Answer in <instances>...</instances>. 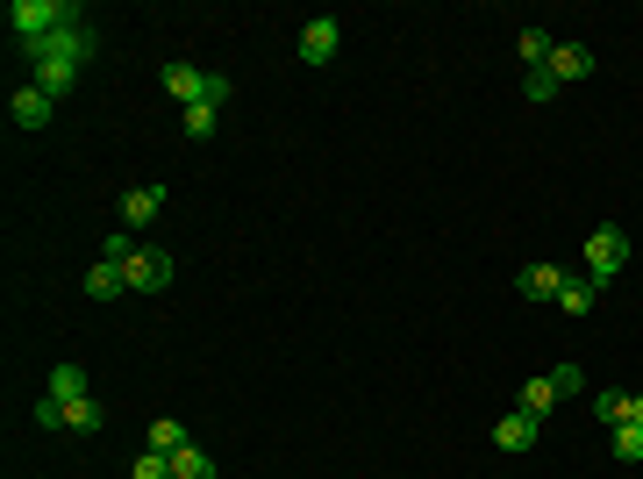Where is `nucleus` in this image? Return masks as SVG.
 Wrapping results in <instances>:
<instances>
[{
    "mask_svg": "<svg viewBox=\"0 0 643 479\" xmlns=\"http://www.w3.org/2000/svg\"><path fill=\"white\" fill-rule=\"evenodd\" d=\"M157 207H165V187H129L115 201V215H122V229H143V223H157Z\"/></svg>",
    "mask_w": 643,
    "mask_h": 479,
    "instance_id": "nucleus-6",
    "label": "nucleus"
},
{
    "mask_svg": "<svg viewBox=\"0 0 643 479\" xmlns=\"http://www.w3.org/2000/svg\"><path fill=\"white\" fill-rule=\"evenodd\" d=\"M622 408H629L622 387H601V394H593V423H622Z\"/></svg>",
    "mask_w": 643,
    "mask_h": 479,
    "instance_id": "nucleus-19",
    "label": "nucleus"
},
{
    "mask_svg": "<svg viewBox=\"0 0 643 479\" xmlns=\"http://www.w3.org/2000/svg\"><path fill=\"white\" fill-rule=\"evenodd\" d=\"M172 479H215V458H207V451H172Z\"/></svg>",
    "mask_w": 643,
    "mask_h": 479,
    "instance_id": "nucleus-16",
    "label": "nucleus"
},
{
    "mask_svg": "<svg viewBox=\"0 0 643 479\" xmlns=\"http://www.w3.org/2000/svg\"><path fill=\"white\" fill-rule=\"evenodd\" d=\"M522 93H529V101H558V79H551V72H529Z\"/></svg>",
    "mask_w": 643,
    "mask_h": 479,
    "instance_id": "nucleus-26",
    "label": "nucleus"
},
{
    "mask_svg": "<svg viewBox=\"0 0 643 479\" xmlns=\"http://www.w3.org/2000/svg\"><path fill=\"white\" fill-rule=\"evenodd\" d=\"M615 458L643 465V423H615Z\"/></svg>",
    "mask_w": 643,
    "mask_h": 479,
    "instance_id": "nucleus-18",
    "label": "nucleus"
},
{
    "mask_svg": "<svg viewBox=\"0 0 643 479\" xmlns=\"http://www.w3.org/2000/svg\"><path fill=\"white\" fill-rule=\"evenodd\" d=\"M515 408H522V415H551V408H558V387H551V373H543V379H529Z\"/></svg>",
    "mask_w": 643,
    "mask_h": 479,
    "instance_id": "nucleus-14",
    "label": "nucleus"
},
{
    "mask_svg": "<svg viewBox=\"0 0 643 479\" xmlns=\"http://www.w3.org/2000/svg\"><path fill=\"white\" fill-rule=\"evenodd\" d=\"M86 293H93V301H122V293H129V273H122V265H93V273H86Z\"/></svg>",
    "mask_w": 643,
    "mask_h": 479,
    "instance_id": "nucleus-12",
    "label": "nucleus"
},
{
    "mask_svg": "<svg viewBox=\"0 0 643 479\" xmlns=\"http://www.w3.org/2000/svg\"><path fill=\"white\" fill-rule=\"evenodd\" d=\"M515 51H522L529 72H543V65H551V36H543V29H522V36H515Z\"/></svg>",
    "mask_w": 643,
    "mask_h": 479,
    "instance_id": "nucleus-17",
    "label": "nucleus"
},
{
    "mask_svg": "<svg viewBox=\"0 0 643 479\" xmlns=\"http://www.w3.org/2000/svg\"><path fill=\"white\" fill-rule=\"evenodd\" d=\"M622 265H629V237H622L615 223H608V229H593V237H587V279H593V287H608Z\"/></svg>",
    "mask_w": 643,
    "mask_h": 479,
    "instance_id": "nucleus-2",
    "label": "nucleus"
},
{
    "mask_svg": "<svg viewBox=\"0 0 643 479\" xmlns=\"http://www.w3.org/2000/svg\"><path fill=\"white\" fill-rule=\"evenodd\" d=\"M537 437H543V423H537V415H522V408L493 423V444H501V451H537Z\"/></svg>",
    "mask_w": 643,
    "mask_h": 479,
    "instance_id": "nucleus-7",
    "label": "nucleus"
},
{
    "mask_svg": "<svg viewBox=\"0 0 643 479\" xmlns=\"http://www.w3.org/2000/svg\"><path fill=\"white\" fill-rule=\"evenodd\" d=\"M122 273H129V293H165L172 287V251H136Z\"/></svg>",
    "mask_w": 643,
    "mask_h": 479,
    "instance_id": "nucleus-5",
    "label": "nucleus"
},
{
    "mask_svg": "<svg viewBox=\"0 0 643 479\" xmlns=\"http://www.w3.org/2000/svg\"><path fill=\"white\" fill-rule=\"evenodd\" d=\"M593 301H601V287H593L587 273H565V287H558V308H565V315H587Z\"/></svg>",
    "mask_w": 643,
    "mask_h": 479,
    "instance_id": "nucleus-13",
    "label": "nucleus"
},
{
    "mask_svg": "<svg viewBox=\"0 0 643 479\" xmlns=\"http://www.w3.org/2000/svg\"><path fill=\"white\" fill-rule=\"evenodd\" d=\"M515 287L529 293V301H558V287H565V265H529Z\"/></svg>",
    "mask_w": 643,
    "mask_h": 479,
    "instance_id": "nucleus-11",
    "label": "nucleus"
},
{
    "mask_svg": "<svg viewBox=\"0 0 643 479\" xmlns=\"http://www.w3.org/2000/svg\"><path fill=\"white\" fill-rule=\"evenodd\" d=\"M337 43H343V22H337V15L301 22V65H329V58H337Z\"/></svg>",
    "mask_w": 643,
    "mask_h": 479,
    "instance_id": "nucleus-4",
    "label": "nucleus"
},
{
    "mask_svg": "<svg viewBox=\"0 0 643 479\" xmlns=\"http://www.w3.org/2000/svg\"><path fill=\"white\" fill-rule=\"evenodd\" d=\"M622 423H643V394H629V408H622Z\"/></svg>",
    "mask_w": 643,
    "mask_h": 479,
    "instance_id": "nucleus-27",
    "label": "nucleus"
},
{
    "mask_svg": "<svg viewBox=\"0 0 643 479\" xmlns=\"http://www.w3.org/2000/svg\"><path fill=\"white\" fill-rule=\"evenodd\" d=\"M215 122H222V108H215V101L187 108V137H215Z\"/></svg>",
    "mask_w": 643,
    "mask_h": 479,
    "instance_id": "nucleus-22",
    "label": "nucleus"
},
{
    "mask_svg": "<svg viewBox=\"0 0 643 479\" xmlns=\"http://www.w3.org/2000/svg\"><path fill=\"white\" fill-rule=\"evenodd\" d=\"M543 72H551V79H587V72H593V51H587V43H551V65H543Z\"/></svg>",
    "mask_w": 643,
    "mask_h": 479,
    "instance_id": "nucleus-9",
    "label": "nucleus"
},
{
    "mask_svg": "<svg viewBox=\"0 0 643 479\" xmlns=\"http://www.w3.org/2000/svg\"><path fill=\"white\" fill-rule=\"evenodd\" d=\"M551 387H558V401H579V394H587V365H558Z\"/></svg>",
    "mask_w": 643,
    "mask_h": 479,
    "instance_id": "nucleus-20",
    "label": "nucleus"
},
{
    "mask_svg": "<svg viewBox=\"0 0 643 479\" xmlns=\"http://www.w3.org/2000/svg\"><path fill=\"white\" fill-rule=\"evenodd\" d=\"M72 22H86L72 0H8V29H15L22 43H43V36L72 29Z\"/></svg>",
    "mask_w": 643,
    "mask_h": 479,
    "instance_id": "nucleus-1",
    "label": "nucleus"
},
{
    "mask_svg": "<svg viewBox=\"0 0 643 479\" xmlns=\"http://www.w3.org/2000/svg\"><path fill=\"white\" fill-rule=\"evenodd\" d=\"M136 251H143V243H129V229H115V237H108V243H101V257H108V265H129V257H136Z\"/></svg>",
    "mask_w": 643,
    "mask_h": 479,
    "instance_id": "nucleus-25",
    "label": "nucleus"
},
{
    "mask_svg": "<svg viewBox=\"0 0 643 479\" xmlns=\"http://www.w3.org/2000/svg\"><path fill=\"white\" fill-rule=\"evenodd\" d=\"M29 86H43L51 101H65L72 86H79V65H65V58H36V65H29Z\"/></svg>",
    "mask_w": 643,
    "mask_h": 479,
    "instance_id": "nucleus-8",
    "label": "nucleus"
},
{
    "mask_svg": "<svg viewBox=\"0 0 643 479\" xmlns=\"http://www.w3.org/2000/svg\"><path fill=\"white\" fill-rule=\"evenodd\" d=\"M129 479H172V458L165 451H143V458L129 465Z\"/></svg>",
    "mask_w": 643,
    "mask_h": 479,
    "instance_id": "nucleus-23",
    "label": "nucleus"
},
{
    "mask_svg": "<svg viewBox=\"0 0 643 479\" xmlns=\"http://www.w3.org/2000/svg\"><path fill=\"white\" fill-rule=\"evenodd\" d=\"M101 423H108V408H101L93 394H86V401H72V408H65V429H79V437H93Z\"/></svg>",
    "mask_w": 643,
    "mask_h": 479,
    "instance_id": "nucleus-15",
    "label": "nucleus"
},
{
    "mask_svg": "<svg viewBox=\"0 0 643 479\" xmlns=\"http://www.w3.org/2000/svg\"><path fill=\"white\" fill-rule=\"evenodd\" d=\"M29 423H36V429H65V401H51V394H43V401L29 408Z\"/></svg>",
    "mask_w": 643,
    "mask_h": 479,
    "instance_id": "nucleus-24",
    "label": "nucleus"
},
{
    "mask_svg": "<svg viewBox=\"0 0 643 479\" xmlns=\"http://www.w3.org/2000/svg\"><path fill=\"white\" fill-rule=\"evenodd\" d=\"M151 451H165V458H172V451H187V429L157 415V423H151Z\"/></svg>",
    "mask_w": 643,
    "mask_h": 479,
    "instance_id": "nucleus-21",
    "label": "nucleus"
},
{
    "mask_svg": "<svg viewBox=\"0 0 643 479\" xmlns=\"http://www.w3.org/2000/svg\"><path fill=\"white\" fill-rule=\"evenodd\" d=\"M51 115H58V101L43 86H15V93H8V122H15V129H51Z\"/></svg>",
    "mask_w": 643,
    "mask_h": 479,
    "instance_id": "nucleus-3",
    "label": "nucleus"
},
{
    "mask_svg": "<svg viewBox=\"0 0 643 479\" xmlns=\"http://www.w3.org/2000/svg\"><path fill=\"white\" fill-rule=\"evenodd\" d=\"M43 394L65 401V408H72V401H86V394H93V387H86V365H51V387H43Z\"/></svg>",
    "mask_w": 643,
    "mask_h": 479,
    "instance_id": "nucleus-10",
    "label": "nucleus"
}]
</instances>
